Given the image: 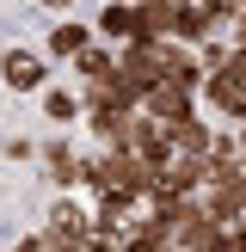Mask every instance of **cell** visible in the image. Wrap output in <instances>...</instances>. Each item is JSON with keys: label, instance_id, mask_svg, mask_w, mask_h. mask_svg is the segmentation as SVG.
<instances>
[{"label": "cell", "instance_id": "obj_18", "mask_svg": "<svg viewBox=\"0 0 246 252\" xmlns=\"http://www.w3.org/2000/svg\"><path fill=\"white\" fill-rule=\"evenodd\" d=\"M117 240H123V234H98L92 228V234H86V252H117Z\"/></svg>", "mask_w": 246, "mask_h": 252}, {"label": "cell", "instance_id": "obj_10", "mask_svg": "<svg viewBox=\"0 0 246 252\" xmlns=\"http://www.w3.org/2000/svg\"><path fill=\"white\" fill-rule=\"evenodd\" d=\"M80 123L92 129V142H98V148H129V123H135V111H111V105H92Z\"/></svg>", "mask_w": 246, "mask_h": 252}, {"label": "cell", "instance_id": "obj_4", "mask_svg": "<svg viewBox=\"0 0 246 252\" xmlns=\"http://www.w3.org/2000/svg\"><path fill=\"white\" fill-rule=\"evenodd\" d=\"M37 160H43V179L56 185V191H80V148H74L68 135L37 142Z\"/></svg>", "mask_w": 246, "mask_h": 252}, {"label": "cell", "instance_id": "obj_12", "mask_svg": "<svg viewBox=\"0 0 246 252\" xmlns=\"http://www.w3.org/2000/svg\"><path fill=\"white\" fill-rule=\"evenodd\" d=\"M86 43H92V25H80L74 12H62V25H49V43H43V49H49L56 62H74Z\"/></svg>", "mask_w": 246, "mask_h": 252}, {"label": "cell", "instance_id": "obj_6", "mask_svg": "<svg viewBox=\"0 0 246 252\" xmlns=\"http://www.w3.org/2000/svg\"><path fill=\"white\" fill-rule=\"evenodd\" d=\"M129 154L142 160L148 172H160L172 160V142H166V123H154V117H142L135 111V123H129Z\"/></svg>", "mask_w": 246, "mask_h": 252}, {"label": "cell", "instance_id": "obj_20", "mask_svg": "<svg viewBox=\"0 0 246 252\" xmlns=\"http://www.w3.org/2000/svg\"><path fill=\"white\" fill-rule=\"evenodd\" d=\"M228 252H246V216L228 221Z\"/></svg>", "mask_w": 246, "mask_h": 252}, {"label": "cell", "instance_id": "obj_14", "mask_svg": "<svg viewBox=\"0 0 246 252\" xmlns=\"http://www.w3.org/2000/svg\"><path fill=\"white\" fill-rule=\"evenodd\" d=\"M68 68H74V80H80V86H98V80H105L111 68H117V49H111V43H98V37H92V43H86L80 56L68 62Z\"/></svg>", "mask_w": 246, "mask_h": 252}, {"label": "cell", "instance_id": "obj_2", "mask_svg": "<svg viewBox=\"0 0 246 252\" xmlns=\"http://www.w3.org/2000/svg\"><path fill=\"white\" fill-rule=\"evenodd\" d=\"M92 37H98V43H111V49H123V43H160V37H148L135 0H105L98 19H92Z\"/></svg>", "mask_w": 246, "mask_h": 252}, {"label": "cell", "instance_id": "obj_22", "mask_svg": "<svg viewBox=\"0 0 246 252\" xmlns=\"http://www.w3.org/2000/svg\"><path fill=\"white\" fill-rule=\"evenodd\" d=\"M228 43H246V6L234 12V37H228Z\"/></svg>", "mask_w": 246, "mask_h": 252}, {"label": "cell", "instance_id": "obj_9", "mask_svg": "<svg viewBox=\"0 0 246 252\" xmlns=\"http://www.w3.org/2000/svg\"><path fill=\"white\" fill-rule=\"evenodd\" d=\"M172 43H203V37H215V19H209V6H203V0H179V6H172Z\"/></svg>", "mask_w": 246, "mask_h": 252}, {"label": "cell", "instance_id": "obj_11", "mask_svg": "<svg viewBox=\"0 0 246 252\" xmlns=\"http://www.w3.org/2000/svg\"><path fill=\"white\" fill-rule=\"evenodd\" d=\"M135 209H142V197H129V191H105V197L92 203V228H98V234H123Z\"/></svg>", "mask_w": 246, "mask_h": 252}, {"label": "cell", "instance_id": "obj_13", "mask_svg": "<svg viewBox=\"0 0 246 252\" xmlns=\"http://www.w3.org/2000/svg\"><path fill=\"white\" fill-rule=\"evenodd\" d=\"M209 135H215V123H203L197 111H191V117H179V123H166L172 154H197V160H203V154H209Z\"/></svg>", "mask_w": 246, "mask_h": 252}, {"label": "cell", "instance_id": "obj_17", "mask_svg": "<svg viewBox=\"0 0 246 252\" xmlns=\"http://www.w3.org/2000/svg\"><path fill=\"white\" fill-rule=\"evenodd\" d=\"M221 74H240V80H246V43H228V62H221Z\"/></svg>", "mask_w": 246, "mask_h": 252}, {"label": "cell", "instance_id": "obj_7", "mask_svg": "<svg viewBox=\"0 0 246 252\" xmlns=\"http://www.w3.org/2000/svg\"><path fill=\"white\" fill-rule=\"evenodd\" d=\"M191 111H197V93H191V86L160 80V86L142 93V117H154V123H179V117H191Z\"/></svg>", "mask_w": 246, "mask_h": 252}, {"label": "cell", "instance_id": "obj_23", "mask_svg": "<svg viewBox=\"0 0 246 252\" xmlns=\"http://www.w3.org/2000/svg\"><path fill=\"white\" fill-rule=\"evenodd\" d=\"M12 252H43V240H37V234H25V240H12Z\"/></svg>", "mask_w": 246, "mask_h": 252}, {"label": "cell", "instance_id": "obj_19", "mask_svg": "<svg viewBox=\"0 0 246 252\" xmlns=\"http://www.w3.org/2000/svg\"><path fill=\"white\" fill-rule=\"evenodd\" d=\"M6 154H12V160H37V142H25V135H12V142H6Z\"/></svg>", "mask_w": 246, "mask_h": 252}, {"label": "cell", "instance_id": "obj_15", "mask_svg": "<svg viewBox=\"0 0 246 252\" xmlns=\"http://www.w3.org/2000/svg\"><path fill=\"white\" fill-rule=\"evenodd\" d=\"M37 105H43L49 123H80V93H74V86H62V80H49L43 93H37Z\"/></svg>", "mask_w": 246, "mask_h": 252}, {"label": "cell", "instance_id": "obj_1", "mask_svg": "<svg viewBox=\"0 0 246 252\" xmlns=\"http://www.w3.org/2000/svg\"><path fill=\"white\" fill-rule=\"evenodd\" d=\"M86 234H92V209H86L74 191H62L37 240H43V252H86Z\"/></svg>", "mask_w": 246, "mask_h": 252}, {"label": "cell", "instance_id": "obj_8", "mask_svg": "<svg viewBox=\"0 0 246 252\" xmlns=\"http://www.w3.org/2000/svg\"><path fill=\"white\" fill-rule=\"evenodd\" d=\"M117 252H172V228L154 221L148 209H135L129 228H123V240H117Z\"/></svg>", "mask_w": 246, "mask_h": 252}, {"label": "cell", "instance_id": "obj_21", "mask_svg": "<svg viewBox=\"0 0 246 252\" xmlns=\"http://www.w3.org/2000/svg\"><path fill=\"white\" fill-rule=\"evenodd\" d=\"M37 6H43V12H56V19H62V12H74V0H37Z\"/></svg>", "mask_w": 246, "mask_h": 252}, {"label": "cell", "instance_id": "obj_5", "mask_svg": "<svg viewBox=\"0 0 246 252\" xmlns=\"http://www.w3.org/2000/svg\"><path fill=\"white\" fill-rule=\"evenodd\" d=\"M0 86H12V93H43L49 86V62L37 56V49H6V56H0Z\"/></svg>", "mask_w": 246, "mask_h": 252}, {"label": "cell", "instance_id": "obj_16", "mask_svg": "<svg viewBox=\"0 0 246 252\" xmlns=\"http://www.w3.org/2000/svg\"><path fill=\"white\" fill-rule=\"evenodd\" d=\"M203 6H209V19H215V31H221V25H234V12H240L246 0H203Z\"/></svg>", "mask_w": 246, "mask_h": 252}, {"label": "cell", "instance_id": "obj_3", "mask_svg": "<svg viewBox=\"0 0 246 252\" xmlns=\"http://www.w3.org/2000/svg\"><path fill=\"white\" fill-rule=\"evenodd\" d=\"M197 98H203L209 111H215L221 123H246V80L240 74H203V86H197Z\"/></svg>", "mask_w": 246, "mask_h": 252}]
</instances>
